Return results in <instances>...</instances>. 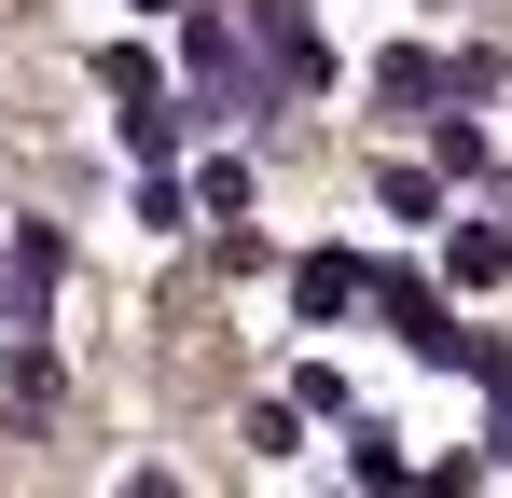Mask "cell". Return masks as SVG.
I'll list each match as a JSON object with an SVG mask.
<instances>
[{
    "instance_id": "obj_1",
    "label": "cell",
    "mask_w": 512,
    "mask_h": 498,
    "mask_svg": "<svg viewBox=\"0 0 512 498\" xmlns=\"http://www.w3.org/2000/svg\"><path fill=\"white\" fill-rule=\"evenodd\" d=\"M250 42H263V70L291 83V97H319V83H333V42H319V14H305V0H250Z\"/></svg>"
},
{
    "instance_id": "obj_2",
    "label": "cell",
    "mask_w": 512,
    "mask_h": 498,
    "mask_svg": "<svg viewBox=\"0 0 512 498\" xmlns=\"http://www.w3.org/2000/svg\"><path fill=\"white\" fill-rule=\"evenodd\" d=\"M42 305H56V236L28 222V236L0 249V346H28V332H42Z\"/></svg>"
},
{
    "instance_id": "obj_3",
    "label": "cell",
    "mask_w": 512,
    "mask_h": 498,
    "mask_svg": "<svg viewBox=\"0 0 512 498\" xmlns=\"http://www.w3.org/2000/svg\"><path fill=\"white\" fill-rule=\"evenodd\" d=\"M346 305H374V263H346V249H305V263H291V319H305V332H333Z\"/></svg>"
},
{
    "instance_id": "obj_4",
    "label": "cell",
    "mask_w": 512,
    "mask_h": 498,
    "mask_svg": "<svg viewBox=\"0 0 512 498\" xmlns=\"http://www.w3.org/2000/svg\"><path fill=\"white\" fill-rule=\"evenodd\" d=\"M443 277H457V291H499V277H512V236H499V222H471V236H443Z\"/></svg>"
},
{
    "instance_id": "obj_5",
    "label": "cell",
    "mask_w": 512,
    "mask_h": 498,
    "mask_svg": "<svg viewBox=\"0 0 512 498\" xmlns=\"http://www.w3.org/2000/svg\"><path fill=\"white\" fill-rule=\"evenodd\" d=\"M374 305H388V319H402V346H443V291H429V277H374Z\"/></svg>"
},
{
    "instance_id": "obj_6",
    "label": "cell",
    "mask_w": 512,
    "mask_h": 498,
    "mask_svg": "<svg viewBox=\"0 0 512 498\" xmlns=\"http://www.w3.org/2000/svg\"><path fill=\"white\" fill-rule=\"evenodd\" d=\"M374 97H402V111H429V97H457V70H443V56H416V42H402V56H388V70H374Z\"/></svg>"
},
{
    "instance_id": "obj_7",
    "label": "cell",
    "mask_w": 512,
    "mask_h": 498,
    "mask_svg": "<svg viewBox=\"0 0 512 498\" xmlns=\"http://www.w3.org/2000/svg\"><path fill=\"white\" fill-rule=\"evenodd\" d=\"M180 125H194V111H167V97H125V153H139V166H167V153H180Z\"/></svg>"
},
{
    "instance_id": "obj_8",
    "label": "cell",
    "mask_w": 512,
    "mask_h": 498,
    "mask_svg": "<svg viewBox=\"0 0 512 498\" xmlns=\"http://www.w3.org/2000/svg\"><path fill=\"white\" fill-rule=\"evenodd\" d=\"M194 208H208V222H250V166L222 153V166H208V180H194Z\"/></svg>"
},
{
    "instance_id": "obj_9",
    "label": "cell",
    "mask_w": 512,
    "mask_h": 498,
    "mask_svg": "<svg viewBox=\"0 0 512 498\" xmlns=\"http://www.w3.org/2000/svg\"><path fill=\"white\" fill-rule=\"evenodd\" d=\"M374 194H388V222H429V208H443V180H429V166H388Z\"/></svg>"
}]
</instances>
